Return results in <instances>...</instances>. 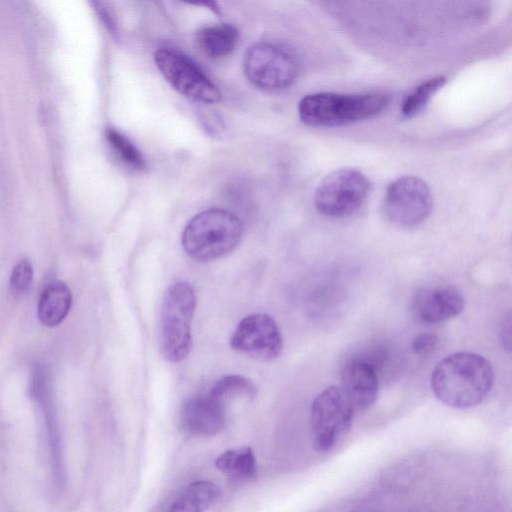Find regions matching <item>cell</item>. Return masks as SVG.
<instances>
[{
	"instance_id": "6da1fadb",
	"label": "cell",
	"mask_w": 512,
	"mask_h": 512,
	"mask_svg": "<svg viewBox=\"0 0 512 512\" xmlns=\"http://www.w3.org/2000/svg\"><path fill=\"white\" fill-rule=\"evenodd\" d=\"M430 382L434 395L443 404L467 409L479 405L489 395L494 371L482 355L455 352L437 363Z\"/></svg>"
},
{
	"instance_id": "7a4b0ae2",
	"label": "cell",
	"mask_w": 512,
	"mask_h": 512,
	"mask_svg": "<svg viewBox=\"0 0 512 512\" xmlns=\"http://www.w3.org/2000/svg\"><path fill=\"white\" fill-rule=\"evenodd\" d=\"M385 93L340 94L321 92L306 95L298 105L301 121L313 127H337L370 119L390 103Z\"/></svg>"
},
{
	"instance_id": "3957f363",
	"label": "cell",
	"mask_w": 512,
	"mask_h": 512,
	"mask_svg": "<svg viewBox=\"0 0 512 512\" xmlns=\"http://www.w3.org/2000/svg\"><path fill=\"white\" fill-rule=\"evenodd\" d=\"M242 234L243 225L236 215L223 209H208L187 223L181 242L190 258L210 262L234 251Z\"/></svg>"
},
{
	"instance_id": "277c9868",
	"label": "cell",
	"mask_w": 512,
	"mask_h": 512,
	"mask_svg": "<svg viewBox=\"0 0 512 512\" xmlns=\"http://www.w3.org/2000/svg\"><path fill=\"white\" fill-rule=\"evenodd\" d=\"M195 309L196 295L189 283L177 281L168 287L160 315V347L170 362H180L190 353Z\"/></svg>"
},
{
	"instance_id": "5b68a950",
	"label": "cell",
	"mask_w": 512,
	"mask_h": 512,
	"mask_svg": "<svg viewBox=\"0 0 512 512\" xmlns=\"http://www.w3.org/2000/svg\"><path fill=\"white\" fill-rule=\"evenodd\" d=\"M355 410L341 388L329 386L316 395L310 410V439L315 452L327 454L349 433Z\"/></svg>"
},
{
	"instance_id": "8992f818",
	"label": "cell",
	"mask_w": 512,
	"mask_h": 512,
	"mask_svg": "<svg viewBox=\"0 0 512 512\" xmlns=\"http://www.w3.org/2000/svg\"><path fill=\"white\" fill-rule=\"evenodd\" d=\"M371 184L361 171L341 168L328 174L318 185L314 204L327 217L341 218L356 212L366 201Z\"/></svg>"
},
{
	"instance_id": "52a82bcc",
	"label": "cell",
	"mask_w": 512,
	"mask_h": 512,
	"mask_svg": "<svg viewBox=\"0 0 512 512\" xmlns=\"http://www.w3.org/2000/svg\"><path fill=\"white\" fill-rule=\"evenodd\" d=\"M243 67L248 80L267 91L290 86L298 75V64L292 55L266 42L256 43L248 49Z\"/></svg>"
},
{
	"instance_id": "ba28073f",
	"label": "cell",
	"mask_w": 512,
	"mask_h": 512,
	"mask_svg": "<svg viewBox=\"0 0 512 512\" xmlns=\"http://www.w3.org/2000/svg\"><path fill=\"white\" fill-rule=\"evenodd\" d=\"M154 60L167 82L187 98L212 104L221 99V92L205 73L187 56L172 49H159Z\"/></svg>"
},
{
	"instance_id": "9c48e42d",
	"label": "cell",
	"mask_w": 512,
	"mask_h": 512,
	"mask_svg": "<svg viewBox=\"0 0 512 512\" xmlns=\"http://www.w3.org/2000/svg\"><path fill=\"white\" fill-rule=\"evenodd\" d=\"M432 208V195L425 181L403 176L391 182L385 191L383 209L395 225L411 228L426 220Z\"/></svg>"
},
{
	"instance_id": "30bf717a",
	"label": "cell",
	"mask_w": 512,
	"mask_h": 512,
	"mask_svg": "<svg viewBox=\"0 0 512 512\" xmlns=\"http://www.w3.org/2000/svg\"><path fill=\"white\" fill-rule=\"evenodd\" d=\"M230 345L235 351L261 361L278 358L283 349V338L275 320L265 313L244 317L234 329Z\"/></svg>"
},
{
	"instance_id": "8fae6325",
	"label": "cell",
	"mask_w": 512,
	"mask_h": 512,
	"mask_svg": "<svg viewBox=\"0 0 512 512\" xmlns=\"http://www.w3.org/2000/svg\"><path fill=\"white\" fill-rule=\"evenodd\" d=\"M181 427L196 436L219 433L226 423V406L208 392L187 398L181 405Z\"/></svg>"
},
{
	"instance_id": "7c38bea8",
	"label": "cell",
	"mask_w": 512,
	"mask_h": 512,
	"mask_svg": "<svg viewBox=\"0 0 512 512\" xmlns=\"http://www.w3.org/2000/svg\"><path fill=\"white\" fill-rule=\"evenodd\" d=\"M465 308L462 293L452 286H436L418 292L412 302L415 318L424 324H437L458 316Z\"/></svg>"
},
{
	"instance_id": "4fadbf2b",
	"label": "cell",
	"mask_w": 512,
	"mask_h": 512,
	"mask_svg": "<svg viewBox=\"0 0 512 512\" xmlns=\"http://www.w3.org/2000/svg\"><path fill=\"white\" fill-rule=\"evenodd\" d=\"M341 390L355 411H365L377 400L379 373L362 357H354L342 370Z\"/></svg>"
},
{
	"instance_id": "5bb4252c",
	"label": "cell",
	"mask_w": 512,
	"mask_h": 512,
	"mask_svg": "<svg viewBox=\"0 0 512 512\" xmlns=\"http://www.w3.org/2000/svg\"><path fill=\"white\" fill-rule=\"evenodd\" d=\"M71 304L72 294L69 287L61 281L50 283L39 298V321L47 327L59 325L68 315Z\"/></svg>"
},
{
	"instance_id": "9a60e30c",
	"label": "cell",
	"mask_w": 512,
	"mask_h": 512,
	"mask_svg": "<svg viewBox=\"0 0 512 512\" xmlns=\"http://www.w3.org/2000/svg\"><path fill=\"white\" fill-rule=\"evenodd\" d=\"M199 49L210 58L219 59L229 55L236 46L238 33L230 25H214L199 29L195 35Z\"/></svg>"
},
{
	"instance_id": "2e32d148",
	"label": "cell",
	"mask_w": 512,
	"mask_h": 512,
	"mask_svg": "<svg viewBox=\"0 0 512 512\" xmlns=\"http://www.w3.org/2000/svg\"><path fill=\"white\" fill-rule=\"evenodd\" d=\"M220 496V489L210 481L189 484L166 512H204Z\"/></svg>"
},
{
	"instance_id": "e0dca14e",
	"label": "cell",
	"mask_w": 512,
	"mask_h": 512,
	"mask_svg": "<svg viewBox=\"0 0 512 512\" xmlns=\"http://www.w3.org/2000/svg\"><path fill=\"white\" fill-rule=\"evenodd\" d=\"M215 466L233 480H248L256 474V459L250 447L230 449L218 456Z\"/></svg>"
},
{
	"instance_id": "ac0fdd59",
	"label": "cell",
	"mask_w": 512,
	"mask_h": 512,
	"mask_svg": "<svg viewBox=\"0 0 512 512\" xmlns=\"http://www.w3.org/2000/svg\"><path fill=\"white\" fill-rule=\"evenodd\" d=\"M446 81L445 76L439 75L418 85L402 102L400 111L402 117L412 118L422 112Z\"/></svg>"
},
{
	"instance_id": "d6986e66",
	"label": "cell",
	"mask_w": 512,
	"mask_h": 512,
	"mask_svg": "<svg viewBox=\"0 0 512 512\" xmlns=\"http://www.w3.org/2000/svg\"><path fill=\"white\" fill-rule=\"evenodd\" d=\"M208 393L226 406L228 401L238 397L253 398L256 388L246 377L231 374L217 380Z\"/></svg>"
},
{
	"instance_id": "ffe728a7",
	"label": "cell",
	"mask_w": 512,
	"mask_h": 512,
	"mask_svg": "<svg viewBox=\"0 0 512 512\" xmlns=\"http://www.w3.org/2000/svg\"><path fill=\"white\" fill-rule=\"evenodd\" d=\"M106 138L119 159L130 169L140 171L145 168V159L140 150L121 132L107 129Z\"/></svg>"
},
{
	"instance_id": "44dd1931",
	"label": "cell",
	"mask_w": 512,
	"mask_h": 512,
	"mask_svg": "<svg viewBox=\"0 0 512 512\" xmlns=\"http://www.w3.org/2000/svg\"><path fill=\"white\" fill-rule=\"evenodd\" d=\"M33 280V267L28 259H22L13 268L10 277V286L12 291L19 295L23 294L31 286Z\"/></svg>"
},
{
	"instance_id": "7402d4cb",
	"label": "cell",
	"mask_w": 512,
	"mask_h": 512,
	"mask_svg": "<svg viewBox=\"0 0 512 512\" xmlns=\"http://www.w3.org/2000/svg\"><path fill=\"white\" fill-rule=\"evenodd\" d=\"M439 339L436 334L423 332L417 334L411 341V350L418 356H427L433 353L438 346Z\"/></svg>"
}]
</instances>
